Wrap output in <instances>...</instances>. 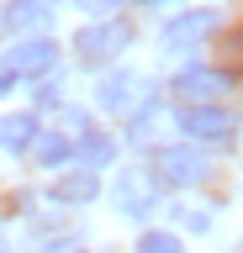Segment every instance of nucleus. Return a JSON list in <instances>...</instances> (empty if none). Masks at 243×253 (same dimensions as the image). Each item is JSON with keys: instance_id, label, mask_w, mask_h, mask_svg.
I'll list each match as a JSON object with an SVG mask.
<instances>
[{"instance_id": "nucleus-12", "label": "nucleus", "mask_w": 243, "mask_h": 253, "mask_svg": "<svg viewBox=\"0 0 243 253\" xmlns=\"http://www.w3.org/2000/svg\"><path fill=\"white\" fill-rule=\"evenodd\" d=\"M96 190H100V179L90 169H69L64 179L53 185V195H58L64 206H85V201H96Z\"/></svg>"}, {"instance_id": "nucleus-16", "label": "nucleus", "mask_w": 243, "mask_h": 253, "mask_svg": "<svg viewBox=\"0 0 243 253\" xmlns=\"http://www.w3.org/2000/svg\"><path fill=\"white\" fill-rule=\"evenodd\" d=\"M222 74H243V32H233L222 42Z\"/></svg>"}, {"instance_id": "nucleus-7", "label": "nucleus", "mask_w": 243, "mask_h": 253, "mask_svg": "<svg viewBox=\"0 0 243 253\" xmlns=\"http://www.w3.org/2000/svg\"><path fill=\"white\" fill-rule=\"evenodd\" d=\"M222 90H227V74H222V69H185V74L175 79V95H180V100H191V106H211Z\"/></svg>"}, {"instance_id": "nucleus-1", "label": "nucleus", "mask_w": 243, "mask_h": 253, "mask_svg": "<svg viewBox=\"0 0 243 253\" xmlns=\"http://www.w3.org/2000/svg\"><path fill=\"white\" fill-rule=\"evenodd\" d=\"M58 63V47L48 42V37H27V42H16L5 58H0V74H11V79H43Z\"/></svg>"}, {"instance_id": "nucleus-8", "label": "nucleus", "mask_w": 243, "mask_h": 253, "mask_svg": "<svg viewBox=\"0 0 243 253\" xmlns=\"http://www.w3.org/2000/svg\"><path fill=\"white\" fill-rule=\"evenodd\" d=\"M96 100L106 111H116V116H127V111H138V100H143V79L138 74H106L100 90H96Z\"/></svg>"}, {"instance_id": "nucleus-14", "label": "nucleus", "mask_w": 243, "mask_h": 253, "mask_svg": "<svg viewBox=\"0 0 243 253\" xmlns=\"http://www.w3.org/2000/svg\"><path fill=\"white\" fill-rule=\"evenodd\" d=\"M159 126H164V106H159V100H143V106L132 111V122H127V137L143 148V142L159 137Z\"/></svg>"}, {"instance_id": "nucleus-15", "label": "nucleus", "mask_w": 243, "mask_h": 253, "mask_svg": "<svg viewBox=\"0 0 243 253\" xmlns=\"http://www.w3.org/2000/svg\"><path fill=\"white\" fill-rule=\"evenodd\" d=\"M138 253H185L175 232H143L138 237Z\"/></svg>"}, {"instance_id": "nucleus-19", "label": "nucleus", "mask_w": 243, "mask_h": 253, "mask_svg": "<svg viewBox=\"0 0 243 253\" xmlns=\"http://www.w3.org/2000/svg\"><path fill=\"white\" fill-rule=\"evenodd\" d=\"M85 11H116V5H122V0H80Z\"/></svg>"}, {"instance_id": "nucleus-10", "label": "nucleus", "mask_w": 243, "mask_h": 253, "mask_svg": "<svg viewBox=\"0 0 243 253\" xmlns=\"http://www.w3.org/2000/svg\"><path fill=\"white\" fill-rule=\"evenodd\" d=\"M74 158H80V169H106V164H111L116 158V142L106 137V132H96V126H85L80 132V142H74Z\"/></svg>"}, {"instance_id": "nucleus-11", "label": "nucleus", "mask_w": 243, "mask_h": 253, "mask_svg": "<svg viewBox=\"0 0 243 253\" xmlns=\"http://www.w3.org/2000/svg\"><path fill=\"white\" fill-rule=\"evenodd\" d=\"M37 132H43V126H37V116H27V111L0 116V148H5V153H27L37 142Z\"/></svg>"}, {"instance_id": "nucleus-3", "label": "nucleus", "mask_w": 243, "mask_h": 253, "mask_svg": "<svg viewBox=\"0 0 243 253\" xmlns=\"http://www.w3.org/2000/svg\"><path fill=\"white\" fill-rule=\"evenodd\" d=\"M206 174H211L206 153H195V148H159V179L164 185L191 190V185H201Z\"/></svg>"}, {"instance_id": "nucleus-4", "label": "nucleus", "mask_w": 243, "mask_h": 253, "mask_svg": "<svg viewBox=\"0 0 243 253\" xmlns=\"http://www.w3.org/2000/svg\"><path fill=\"white\" fill-rule=\"evenodd\" d=\"M217 32V11H185L164 27V53H191Z\"/></svg>"}, {"instance_id": "nucleus-2", "label": "nucleus", "mask_w": 243, "mask_h": 253, "mask_svg": "<svg viewBox=\"0 0 243 253\" xmlns=\"http://www.w3.org/2000/svg\"><path fill=\"white\" fill-rule=\"evenodd\" d=\"M127 42H132L127 21H96V27H85L80 37H74V53H80L85 63H106V58H116Z\"/></svg>"}, {"instance_id": "nucleus-9", "label": "nucleus", "mask_w": 243, "mask_h": 253, "mask_svg": "<svg viewBox=\"0 0 243 253\" xmlns=\"http://www.w3.org/2000/svg\"><path fill=\"white\" fill-rule=\"evenodd\" d=\"M5 27L16 32V37H43L48 32V0H16L5 11Z\"/></svg>"}, {"instance_id": "nucleus-17", "label": "nucleus", "mask_w": 243, "mask_h": 253, "mask_svg": "<svg viewBox=\"0 0 243 253\" xmlns=\"http://www.w3.org/2000/svg\"><path fill=\"white\" fill-rule=\"evenodd\" d=\"M175 216H180V227H191V232H206V227H211V211H206V206H180Z\"/></svg>"}, {"instance_id": "nucleus-13", "label": "nucleus", "mask_w": 243, "mask_h": 253, "mask_svg": "<svg viewBox=\"0 0 243 253\" xmlns=\"http://www.w3.org/2000/svg\"><path fill=\"white\" fill-rule=\"evenodd\" d=\"M32 153H37V164H43V169H58V164H69V158H74V142H69L64 132L43 126V132H37V142H32Z\"/></svg>"}, {"instance_id": "nucleus-6", "label": "nucleus", "mask_w": 243, "mask_h": 253, "mask_svg": "<svg viewBox=\"0 0 243 253\" xmlns=\"http://www.w3.org/2000/svg\"><path fill=\"white\" fill-rule=\"evenodd\" d=\"M116 211H122V216H148V211H153V195H159V190H153V179H148L143 169H127L122 174V179H116Z\"/></svg>"}, {"instance_id": "nucleus-18", "label": "nucleus", "mask_w": 243, "mask_h": 253, "mask_svg": "<svg viewBox=\"0 0 243 253\" xmlns=\"http://www.w3.org/2000/svg\"><path fill=\"white\" fill-rule=\"evenodd\" d=\"M43 253H85V243H69L64 237V243H43Z\"/></svg>"}, {"instance_id": "nucleus-5", "label": "nucleus", "mask_w": 243, "mask_h": 253, "mask_svg": "<svg viewBox=\"0 0 243 253\" xmlns=\"http://www.w3.org/2000/svg\"><path fill=\"white\" fill-rule=\"evenodd\" d=\"M180 126L191 142H227L233 137V116L222 106H185L180 111Z\"/></svg>"}]
</instances>
